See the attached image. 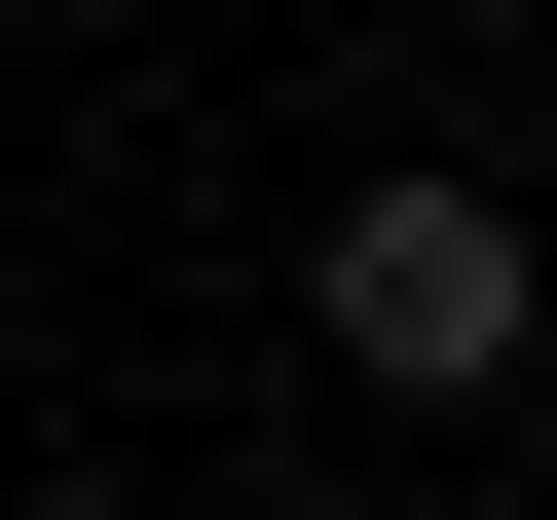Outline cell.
Wrapping results in <instances>:
<instances>
[{
	"instance_id": "6da1fadb",
	"label": "cell",
	"mask_w": 557,
	"mask_h": 520,
	"mask_svg": "<svg viewBox=\"0 0 557 520\" xmlns=\"http://www.w3.org/2000/svg\"><path fill=\"white\" fill-rule=\"evenodd\" d=\"M298 335H335L372 409H520V186H446V149H372V186L298 223Z\"/></svg>"
}]
</instances>
